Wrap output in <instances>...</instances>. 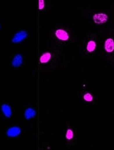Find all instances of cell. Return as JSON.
Segmentation results:
<instances>
[{
  "mask_svg": "<svg viewBox=\"0 0 114 150\" xmlns=\"http://www.w3.org/2000/svg\"><path fill=\"white\" fill-rule=\"evenodd\" d=\"M93 20H94L95 23L97 24L104 23L108 20V15L106 13H96L93 15Z\"/></svg>",
  "mask_w": 114,
  "mask_h": 150,
  "instance_id": "6da1fadb",
  "label": "cell"
},
{
  "mask_svg": "<svg viewBox=\"0 0 114 150\" xmlns=\"http://www.w3.org/2000/svg\"><path fill=\"white\" fill-rule=\"evenodd\" d=\"M27 37V33L26 31L22 30L20 32H17L16 34L13 36V39H12V42L13 43H19L22 41L23 39H25Z\"/></svg>",
  "mask_w": 114,
  "mask_h": 150,
  "instance_id": "7a4b0ae2",
  "label": "cell"
},
{
  "mask_svg": "<svg viewBox=\"0 0 114 150\" xmlns=\"http://www.w3.org/2000/svg\"><path fill=\"white\" fill-rule=\"evenodd\" d=\"M20 133H21V130H20V128L14 126V127L10 128L9 129H8L7 132H6V135H7L8 137H15L20 135Z\"/></svg>",
  "mask_w": 114,
  "mask_h": 150,
  "instance_id": "3957f363",
  "label": "cell"
},
{
  "mask_svg": "<svg viewBox=\"0 0 114 150\" xmlns=\"http://www.w3.org/2000/svg\"><path fill=\"white\" fill-rule=\"evenodd\" d=\"M104 49L106 52L111 53L114 51V41L113 39H107L104 44Z\"/></svg>",
  "mask_w": 114,
  "mask_h": 150,
  "instance_id": "277c9868",
  "label": "cell"
},
{
  "mask_svg": "<svg viewBox=\"0 0 114 150\" xmlns=\"http://www.w3.org/2000/svg\"><path fill=\"white\" fill-rule=\"evenodd\" d=\"M55 36L62 41H67L69 39V34H67V32L65 30H61V29L56 30Z\"/></svg>",
  "mask_w": 114,
  "mask_h": 150,
  "instance_id": "5b68a950",
  "label": "cell"
},
{
  "mask_svg": "<svg viewBox=\"0 0 114 150\" xmlns=\"http://www.w3.org/2000/svg\"><path fill=\"white\" fill-rule=\"evenodd\" d=\"M22 63V57L21 55L17 54L13 58V60H12V66L14 68H18Z\"/></svg>",
  "mask_w": 114,
  "mask_h": 150,
  "instance_id": "8992f818",
  "label": "cell"
},
{
  "mask_svg": "<svg viewBox=\"0 0 114 150\" xmlns=\"http://www.w3.org/2000/svg\"><path fill=\"white\" fill-rule=\"evenodd\" d=\"M1 111L4 113V116L6 117H10L11 116V109L9 105L4 104L1 105Z\"/></svg>",
  "mask_w": 114,
  "mask_h": 150,
  "instance_id": "52a82bcc",
  "label": "cell"
},
{
  "mask_svg": "<svg viewBox=\"0 0 114 150\" xmlns=\"http://www.w3.org/2000/svg\"><path fill=\"white\" fill-rule=\"evenodd\" d=\"M36 116L35 110L32 108H27L25 111V117L26 119H30Z\"/></svg>",
  "mask_w": 114,
  "mask_h": 150,
  "instance_id": "ba28073f",
  "label": "cell"
},
{
  "mask_svg": "<svg viewBox=\"0 0 114 150\" xmlns=\"http://www.w3.org/2000/svg\"><path fill=\"white\" fill-rule=\"evenodd\" d=\"M51 58V54L50 53H45L40 58V62L41 63H46L49 61Z\"/></svg>",
  "mask_w": 114,
  "mask_h": 150,
  "instance_id": "9c48e42d",
  "label": "cell"
},
{
  "mask_svg": "<svg viewBox=\"0 0 114 150\" xmlns=\"http://www.w3.org/2000/svg\"><path fill=\"white\" fill-rule=\"evenodd\" d=\"M96 48V43L94 41H88L87 44V50L88 52H93Z\"/></svg>",
  "mask_w": 114,
  "mask_h": 150,
  "instance_id": "30bf717a",
  "label": "cell"
},
{
  "mask_svg": "<svg viewBox=\"0 0 114 150\" xmlns=\"http://www.w3.org/2000/svg\"><path fill=\"white\" fill-rule=\"evenodd\" d=\"M74 137V133L72 131V130L71 129H68L66 133V138L67 140H72Z\"/></svg>",
  "mask_w": 114,
  "mask_h": 150,
  "instance_id": "8fae6325",
  "label": "cell"
},
{
  "mask_svg": "<svg viewBox=\"0 0 114 150\" xmlns=\"http://www.w3.org/2000/svg\"><path fill=\"white\" fill-rule=\"evenodd\" d=\"M83 98H84L85 100L87 101V102L92 101V99H93L92 95H91L90 93H86V94L84 95Z\"/></svg>",
  "mask_w": 114,
  "mask_h": 150,
  "instance_id": "7c38bea8",
  "label": "cell"
},
{
  "mask_svg": "<svg viewBox=\"0 0 114 150\" xmlns=\"http://www.w3.org/2000/svg\"><path fill=\"white\" fill-rule=\"evenodd\" d=\"M44 8V0H39V8L40 10Z\"/></svg>",
  "mask_w": 114,
  "mask_h": 150,
  "instance_id": "4fadbf2b",
  "label": "cell"
}]
</instances>
